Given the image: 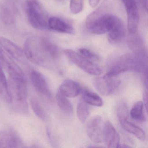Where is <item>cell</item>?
<instances>
[{
	"instance_id": "4dcf8cb0",
	"label": "cell",
	"mask_w": 148,
	"mask_h": 148,
	"mask_svg": "<svg viewBox=\"0 0 148 148\" xmlns=\"http://www.w3.org/2000/svg\"><path fill=\"white\" fill-rule=\"evenodd\" d=\"M119 147H121V148H130V146H128V145H126L125 144H122L120 145L119 144Z\"/></svg>"
},
{
	"instance_id": "ffe728a7",
	"label": "cell",
	"mask_w": 148,
	"mask_h": 148,
	"mask_svg": "<svg viewBox=\"0 0 148 148\" xmlns=\"http://www.w3.org/2000/svg\"><path fill=\"white\" fill-rule=\"evenodd\" d=\"M0 95L7 102L11 103L8 82L1 66H0Z\"/></svg>"
},
{
	"instance_id": "83f0119b",
	"label": "cell",
	"mask_w": 148,
	"mask_h": 148,
	"mask_svg": "<svg viewBox=\"0 0 148 148\" xmlns=\"http://www.w3.org/2000/svg\"><path fill=\"white\" fill-rule=\"evenodd\" d=\"M143 100L144 105L145 107V110L147 111L148 107V91L147 89L145 90L143 94Z\"/></svg>"
},
{
	"instance_id": "7a4b0ae2",
	"label": "cell",
	"mask_w": 148,
	"mask_h": 148,
	"mask_svg": "<svg viewBox=\"0 0 148 148\" xmlns=\"http://www.w3.org/2000/svg\"><path fill=\"white\" fill-rule=\"evenodd\" d=\"M4 66L8 74V82L11 103L16 111L26 114L28 112V107L27 81L25 74L17 64L7 57Z\"/></svg>"
},
{
	"instance_id": "ba28073f",
	"label": "cell",
	"mask_w": 148,
	"mask_h": 148,
	"mask_svg": "<svg viewBox=\"0 0 148 148\" xmlns=\"http://www.w3.org/2000/svg\"><path fill=\"white\" fill-rule=\"evenodd\" d=\"M103 127L102 118L100 116H94L88 121L86 132L89 138L94 143H99L102 141Z\"/></svg>"
},
{
	"instance_id": "ac0fdd59",
	"label": "cell",
	"mask_w": 148,
	"mask_h": 148,
	"mask_svg": "<svg viewBox=\"0 0 148 148\" xmlns=\"http://www.w3.org/2000/svg\"><path fill=\"white\" fill-rule=\"evenodd\" d=\"M67 98L59 92H57L56 100L59 107L66 114L71 115L73 113V108L71 102Z\"/></svg>"
},
{
	"instance_id": "3957f363",
	"label": "cell",
	"mask_w": 148,
	"mask_h": 148,
	"mask_svg": "<svg viewBox=\"0 0 148 148\" xmlns=\"http://www.w3.org/2000/svg\"><path fill=\"white\" fill-rule=\"evenodd\" d=\"M127 71L143 74L148 73L147 55H139L133 53L122 55L112 65L105 75L109 77H116Z\"/></svg>"
},
{
	"instance_id": "277c9868",
	"label": "cell",
	"mask_w": 148,
	"mask_h": 148,
	"mask_svg": "<svg viewBox=\"0 0 148 148\" xmlns=\"http://www.w3.org/2000/svg\"><path fill=\"white\" fill-rule=\"evenodd\" d=\"M25 10L28 21L33 27L41 30L48 28V14L38 0H27Z\"/></svg>"
},
{
	"instance_id": "e0dca14e",
	"label": "cell",
	"mask_w": 148,
	"mask_h": 148,
	"mask_svg": "<svg viewBox=\"0 0 148 148\" xmlns=\"http://www.w3.org/2000/svg\"><path fill=\"white\" fill-rule=\"evenodd\" d=\"M0 18L4 24L12 25L15 20V12L14 8L6 2H0Z\"/></svg>"
},
{
	"instance_id": "52a82bcc",
	"label": "cell",
	"mask_w": 148,
	"mask_h": 148,
	"mask_svg": "<svg viewBox=\"0 0 148 148\" xmlns=\"http://www.w3.org/2000/svg\"><path fill=\"white\" fill-rule=\"evenodd\" d=\"M127 15L128 29L129 32H137L139 22V15L137 5L135 0H122Z\"/></svg>"
},
{
	"instance_id": "d6986e66",
	"label": "cell",
	"mask_w": 148,
	"mask_h": 148,
	"mask_svg": "<svg viewBox=\"0 0 148 148\" xmlns=\"http://www.w3.org/2000/svg\"><path fill=\"white\" fill-rule=\"evenodd\" d=\"M81 93L82 94V99L87 104L99 107L103 106V100L97 93L88 90H84Z\"/></svg>"
},
{
	"instance_id": "4fadbf2b",
	"label": "cell",
	"mask_w": 148,
	"mask_h": 148,
	"mask_svg": "<svg viewBox=\"0 0 148 148\" xmlns=\"http://www.w3.org/2000/svg\"><path fill=\"white\" fill-rule=\"evenodd\" d=\"M48 27V28L58 32L70 34H74L75 33L72 26L58 17H51L49 18Z\"/></svg>"
},
{
	"instance_id": "5bb4252c",
	"label": "cell",
	"mask_w": 148,
	"mask_h": 148,
	"mask_svg": "<svg viewBox=\"0 0 148 148\" xmlns=\"http://www.w3.org/2000/svg\"><path fill=\"white\" fill-rule=\"evenodd\" d=\"M58 91L67 97H74L82 92V88L77 82L67 79L61 84Z\"/></svg>"
},
{
	"instance_id": "cb8c5ba5",
	"label": "cell",
	"mask_w": 148,
	"mask_h": 148,
	"mask_svg": "<svg viewBox=\"0 0 148 148\" xmlns=\"http://www.w3.org/2000/svg\"><path fill=\"white\" fill-rule=\"evenodd\" d=\"M31 105L34 112L37 117L41 120H45V112L38 99L36 98H32L31 100Z\"/></svg>"
},
{
	"instance_id": "7c38bea8",
	"label": "cell",
	"mask_w": 148,
	"mask_h": 148,
	"mask_svg": "<svg viewBox=\"0 0 148 148\" xmlns=\"http://www.w3.org/2000/svg\"><path fill=\"white\" fill-rule=\"evenodd\" d=\"M2 47L16 60L20 62H25L26 58L24 50L8 39L4 37L0 38Z\"/></svg>"
},
{
	"instance_id": "6da1fadb",
	"label": "cell",
	"mask_w": 148,
	"mask_h": 148,
	"mask_svg": "<svg viewBox=\"0 0 148 148\" xmlns=\"http://www.w3.org/2000/svg\"><path fill=\"white\" fill-rule=\"evenodd\" d=\"M26 59L34 64L48 69H53L60 58L58 47L47 38L30 36L24 45Z\"/></svg>"
},
{
	"instance_id": "9a60e30c",
	"label": "cell",
	"mask_w": 148,
	"mask_h": 148,
	"mask_svg": "<svg viewBox=\"0 0 148 148\" xmlns=\"http://www.w3.org/2000/svg\"><path fill=\"white\" fill-rule=\"evenodd\" d=\"M108 38L112 43L121 42L125 35V29L122 21L117 18L111 29L108 32Z\"/></svg>"
},
{
	"instance_id": "484cf974",
	"label": "cell",
	"mask_w": 148,
	"mask_h": 148,
	"mask_svg": "<svg viewBox=\"0 0 148 148\" xmlns=\"http://www.w3.org/2000/svg\"><path fill=\"white\" fill-rule=\"evenodd\" d=\"M78 51L82 56L90 61H99V57L90 50L81 48L79 49Z\"/></svg>"
},
{
	"instance_id": "8992f818",
	"label": "cell",
	"mask_w": 148,
	"mask_h": 148,
	"mask_svg": "<svg viewBox=\"0 0 148 148\" xmlns=\"http://www.w3.org/2000/svg\"><path fill=\"white\" fill-rule=\"evenodd\" d=\"M115 77H109L105 75L103 77H97L92 80L93 86L102 95L109 96L114 93L118 89L120 81Z\"/></svg>"
},
{
	"instance_id": "4316f807",
	"label": "cell",
	"mask_w": 148,
	"mask_h": 148,
	"mask_svg": "<svg viewBox=\"0 0 148 148\" xmlns=\"http://www.w3.org/2000/svg\"><path fill=\"white\" fill-rule=\"evenodd\" d=\"M5 59L6 57L3 50V47L0 41V66H3Z\"/></svg>"
},
{
	"instance_id": "603a6c76",
	"label": "cell",
	"mask_w": 148,
	"mask_h": 148,
	"mask_svg": "<svg viewBox=\"0 0 148 148\" xmlns=\"http://www.w3.org/2000/svg\"><path fill=\"white\" fill-rule=\"evenodd\" d=\"M143 103L142 101L136 103L131 110L130 116L132 118L138 122H143L145 120L143 113Z\"/></svg>"
},
{
	"instance_id": "30bf717a",
	"label": "cell",
	"mask_w": 148,
	"mask_h": 148,
	"mask_svg": "<svg viewBox=\"0 0 148 148\" xmlns=\"http://www.w3.org/2000/svg\"><path fill=\"white\" fill-rule=\"evenodd\" d=\"M103 138L108 148H119L120 143V137L112 124L109 121H106L103 127Z\"/></svg>"
},
{
	"instance_id": "d4e9b609",
	"label": "cell",
	"mask_w": 148,
	"mask_h": 148,
	"mask_svg": "<svg viewBox=\"0 0 148 148\" xmlns=\"http://www.w3.org/2000/svg\"><path fill=\"white\" fill-rule=\"evenodd\" d=\"M84 6L83 0H71L70 9L71 13L76 14L82 12Z\"/></svg>"
},
{
	"instance_id": "f546056e",
	"label": "cell",
	"mask_w": 148,
	"mask_h": 148,
	"mask_svg": "<svg viewBox=\"0 0 148 148\" xmlns=\"http://www.w3.org/2000/svg\"><path fill=\"white\" fill-rule=\"evenodd\" d=\"M100 0H89V4L91 7L94 8L99 4Z\"/></svg>"
},
{
	"instance_id": "f1b7e54d",
	"label": "cell",
	"mask_w": 148,
	"mask_h": 148,
	"mask_svg": "<svg viewBox=\"0 0 148 148\" xmlns=\"http://www.w3.org/2000/svg\"><path fill=\"white\" fill-rule=\"evenodd\" d=\"M140 5L147 12L148 11V0H138Z\"/></svg>"
},
{
	"instance_id": "2e32d148",
	"label": "cell",
	"mask_w": 148,
	"mask_h": 148,
	"mask_svg": "<svg viewBox=\"0 0 148 148\" xmlns=\"http://www.w3.org/2000/svg\"><path fill=\"white\" fill-rule=\"evenodd\" d=\"M123 128L126 131L136 137L140 141H144L146 139V136L144 131L138 126L128 121V115L118 116Z\"/></svg>"
},
{
	"instance_id": "44dd1931",
	"label": "cell",
	"mask_w": 148,
	"mask_h": 148,
	"mask_svg": "<svg viewBox=\"0 0 148 148\" xmlns=\"http://www.w3.org/2000/svg\"><path fill=\"white\" fill-rule=\"evenodd\" d=\"M77 116L79 121L84 123L88 118L90 114V108L88 104L86 103L82 99L79 101L77 105Z\"/></svg>"
},
{
	"instance_id": "9c48e42d",
	"label": "cell",
	"mask_w": 148,
	"mask_h": 148,
	"mask_svg": "<svg viewBox=\"0 0 148 148\" xmlns=\"http://www.w3.org/2000/svg\"><path fill=\"white\" fill-rule=\"evenodd\" d=\"M30 79L36 90L45 97L51 98V93L45 76L38 71L33 70L30 74Z\"/></svg>"
},
{
	"instance_id": "7402d4cb",
	"label": "cell",
	"mask_w": 148,
	"mask_h": 148,
	"mask_svg": "<svg viewBox=\"0 0 148 148\" xmlns=\"http://www.w3.org/2000/svg\"><path fill=\"white\" fill-rule=\"evenodd\" d=\"M129 46L133 53L139 55H147L145 47L141 40L138 37H132L129 41Z\"/></svg>"
},
{
	"instance_id": "5b68a950",
	"label": "cell",
	"mask_w": 148,
	"mask_h": 148,
	"mask_svg": "<svg viewBox=\"0 0 148 148\" xmlns=\"http://www.w3.org/2000/svg\"><path fill=\"white\" fill-rule=\"evenodd\" d=\"M64 53L71 62L85 72L95 76L101 75L103 73L100 66L74 51L66 49L64 50Z\"/></svg>"
},
{
	"instance_id": "8fae6325",
	"label": "cell",
	"mask_w": 148,
	"mask_h": 148,
	"mask_svg": "<svg viewBox=\"0 0 148 148\" xmlns=\"http://www.w3.org/2000/svg\"><path fill=\"white\" fill-rule=\"evenodd\" d=\"M23 143L18 135L12 131H0V148H21Z\"/></svg>"
}]
</instances>
